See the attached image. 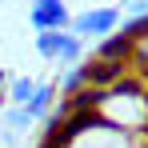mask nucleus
<instances>
[{
  "label": "nucleus",
  "instance_id": "39448f33",
  "mask_svg": "<svg viewBox=\"0 0 148 148\" xmlns=\"http://www.w3.org/2000/svg\"><path fill=\"white\" fill-rule=\"evenodd\" d=\"M92 52H96V60H116V64H124V60L136 52V44H132L128 36H120V32H112L108 40L92 44Z\"/></svg>",
  "mask_w": 148,
  "mask_h": 148
},
{
  "label": "nucleus",
  "instance_id": "7ed1b4c3",
  "mask_svg": "<svg viewBox=\"0 0 148 148\" xmlns=\"http://www.w3.org/2000/svg\"><path fill=\"white\" fill-rule=\"evenodd\" d=\"M28 24L36 28V32H68V24H72L68 4H64V0H32Z\"/></svg>",
  "mask_w": 148,
  "mask_h": 148
},
{
  "label": "nucleus",
  "instance_id": "6e6552de",
  "mask_svg": "<svg viewBox=\"0 0 148 148\" xmlns=\"http://www.w3.org/2000/svg\"><path fill=\"white\" fill-rule=\"evenodd\" d=\"M36 92V80H28V76H12L8 80V88H4V100L12 104V108H24L28 100Z\"/></svg>",
  "mask_w": 148,
  "mask_h": 148
},
{
  "label": "nucleus",
  "instance_id": "1a4fd4ad",
  "mask_svg": "<svg viewBox=\"0 0 148 148\" xmlns=\"http://www.w3.org/2000/svg\"><path fill=\"white\" fill-rule=\"evenodd\" d=\"M4 88H8V72H4V68H0V112H4V108H8V100H4Z\"/></svg>",
  "mask_w": 148,
  "mask_h": 148
},
{
  "label": "nucleus",
  "instance_id": "f257e3e1",
  "mask_svg": "<svg viewBox=\"0 0 148 148\" xmlns=\"http://www.w3.org/2000/svg\"><path fill=\"white\" fill-rule=\"evenodd\" d=\"M84 48H88V44H84L80 36H72V32H36V52H40L48 64H56V68L80 64Z\"/></svg>",
  "mask_w": 148,
  "mask_h": 148
},
{
  "label": "nucleus",
  "instance_id": "0eeeda50",
  "mask_svg": "<svg viewBox=\"0 0 148 148\" xmlns=\"http://www.w3.org/2000/svg\"><path fill=\"white\" fill-rule=\"evenodd\" d=\"M84 88H88V72H84V64L64 68L60 80H56V92H60V96H76V92H84Z\"/></svg>",
  "mask_w": 148,
  "mask_h": 148
},
{
  "label": "nucleus",
  "instance_id": "423d86ee",
  "mask_svg": "<svg viewBox=\"0 0 148 148\" xmlns=\"http://www.w3.org/2000/svg\"><path fill=\"white\" fill-rule=\"evenodd\" d=\"M56 84H52V80H44V84H36V92H32V100H28L24 104V112H28V120H44V116H48L52 112V104H56Z\"/></svg>",
  "mask_w": 148,
  "mask_h": 148
},
{
  "label": "nucleus",
  "instance_id": "20e7f679",
  "mask_svg": "<svg viewBox=\"0 0 148 148\" xmlns=\"http://www.w3.org/2000/svg\"><path fill=\"white\" fill-rule=\"evenodd\" d=\"M84 72H88V88L108 92V88H116L124 80V64H116V60H88Z\"/></svg>",
  "mask_w": 148,
  "mask_h": 148
},
{
  "label": "nucleus",
  "instance_id": "f03ea898",
  "mask_svg": "<svg viewBox=\"0 0 148 148\" xmlns=\"http://www.w3.org/2000/svg\"><path fill=\"white\" fill-rule=\"evenodd\" d=\"M120 8H88V12H80V16H72V24H68V32L72 36H80L84 44H100V40H108L116 28H120Z\"/></svg>",
  "mask_w": 148,
  "mask_h": 148
}]
</instances>
